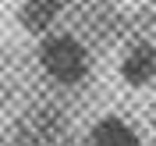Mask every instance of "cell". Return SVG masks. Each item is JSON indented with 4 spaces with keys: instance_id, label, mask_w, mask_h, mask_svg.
Instances as JSON below:
<instances>
[{
    "instance_id": "2",
    "label": "cell",
    "mask_w": 156,
    "mask_h": 146,
    "mask_svg": "<svg viewBox=\"0 0 156 146\" xmlns=\"http://www.w3.org/2000/svg\"><path fill=\"white\" fill-rule=\"evenodd\" d=\"M121 78L128 86H149L156 78V43H135L121 57Z\"/></svg>"
},
{
    "instance_id": "3",
    "label": "cell",
    "mask_w": 156,
    "mask_h": 146,
    "mask_svg": "<svg viewBox=\"0 0 156 146\" xmlns=\"http://www.w3.org/2000/svg\"><path fill=\"white\" fill-rule=\"evenodd\" d=\"M68 0H21L18 7V21L25 32H46L53 21L60 18Z\"/></svg>"
},
{
    "instance_id": "4",
    "label": "cell",
    "mask_w": 156,
    "mask_h": 146,
    "mask_svg": "<svg viewBox=\"0 0 156 146\" xmlns=\"http://www.w3.org/2000/svg\"><path fill=\"white\" fill-rule=\"evenodd\" d=\"M89 146H142V139L121 118H99L89 132Z\"/></svg>"
},
{
    "instance_id": "1",
    "label": "cell",
    "mask_w": 156,
    "mask_h": 146,
    "mask_svg": "<svg viewBox=\"0 0 156 146\" xmlns=\"http://www.w3.org/2000/svg\"><path fill=\"white\" fill-rule=\"evenodd\" d=\"M39 64L53 82L75 86L89 75V50L75 36H46L39 47Z\"/></svg>"
}]
</instances>
